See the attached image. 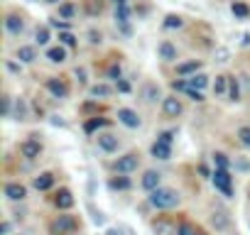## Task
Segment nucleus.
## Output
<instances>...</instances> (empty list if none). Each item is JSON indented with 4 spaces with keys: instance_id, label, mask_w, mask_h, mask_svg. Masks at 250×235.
Masks as SVG:
<instances>
[{
    "instance_id": "nucleus-5",
    "label": "nucleus",
    "mask_w": 250,
    "mask_h": 235,
    "mask_svg": "<svg viewBox=\"0 0 250 235\" xmlns=\"http://www.w3.org/2000/svg\"><path fill=\"white\" fill-rule=\"evenodd\" d=\"M118 120H120L125 128H130V130L140 128V118H138V113L130 110V108H120V110H118Z\"/></svg>"
},
{
    "instance_id": "nucleus-29",
    "label": "nucleus",
    "mask_w": 250,
    "mask_h": 235,
    "mask_svg": "<svg viewBox=\"0 0 250 235\" xmlns=\"http://www.w3.org/2000/svg\"><path fill=\"white\" fill-rule=\"evenodd\" d=\"M177 235H206L201 228H196V225H191V223H182L179 228H177Z\"/></svg>"
},
{
    "instance_id": "nucleus-3",
    "label": "nucleus",
    "mask_w": 250,
    "mask_h": 235,
    "mask_svg": "<svg viewBox=\"0 0 250 235\" xmlns=\"http://www.w3.org/2000/svg\"><path fill=\"white\" fill-rule=\"evenodd\" d=\"M211 179H213V186H216L223 196H228V198L233 196V176L228 174V169H216Z\"/></svg>"
},
{
    "instance_id": "nucleus-11",
    "label": "nucleus",
    "mask_w": 250,
    "mask_h": 235,
    "mask_svg": "<svg viewBox=\"0 0 250 235\" xmlns=\"http://www.w3.org/2000/svg\"><path fill=\"white\" fill-rule=\"evenodd\" d=\"M150 152H152L155 159H169V157H172V145H167V142H162V140H155L152 147H150Z\"/></svg>"
},
{
    "instance_id": "nucleus-37",
    "label": "nucleus",
    "mask_w": 250,
    "mask_h": 235,
    "mask_svg": "<svg viewBox=\"0 0 250 235\" xmlns=\"http://www.w3.org/2000/svg\"><path fill=\"white\" fill-rule=\"evenodd\" d=\"M35 37H37V44H47L49 42V30L47 27H37V35Z\"/></svg>"
},
{
    "instance_id": "nucleus-40",
    "label": "nucleus",
    "mask_w": 250,
    "mask_h": 235,
    "mask_svg": "<svg viewBox=\"0 0 250 235\" xmlns=\"http://www.w3.org/2000/svg\"><path fill=\"white\" fill-rule=\"evenodd\" d=\"M86 8H88V13H91V15H98V13L103 10V8H101V3L96 5V3H93V0H86Z\"/></svg>"
},
{
    "instance_id": "nucleus-34",
    "label": "nucleus",
    "mask_w": 250,
    "mask_h": 235,
    "mask_svg": "<svg viewBox=\"0 0 250 235\" xmlns=\"http://www.w3.org/2000/svg\"><path fill=\"white\" fill-rule=\"evenodd\" d=\"M238 140H240L245 147H250V125H243V128H238Z\"/></svg>"
},
{
    "instance_id": "nucleus-25",
    "label": "nucleus",
    "mask_w": 250,
    "mask_h": 235,
    "mask_svg": "<svg viewBox=\"0 0 250 235\" xmlns=\"http://www.w3.org/2000/svg\"><path fill=\"white\" fill-rule=\"evenodd\" d=\"M230 13H233L238 20H248V18H250V8H248L245 3H233V5H230Z\"/></svg>"
},
{
    "instance_id": "nucleus-16",
    "label": "nucleus",
    "mask_w": 250,
    "mask_h": 235,
    "mask_svg": "<svg viewBox=\"0 0 250 235\" xmlns=\"http://www.w3.org/2000/svg\"><path fill=\"white\" fill-rule=\"evenodd\" d=\"M32 186H35L37 191H47V189H52V186H54V174H49V172H44V174H40V176H35V181H32Z\"/></svg>"
},
{
    "instance_id": "nucleus-49",
    "label": "nucleus",
    "mask_w": 250,
    "mask_h": 235,
    "mask_svg": "<svg viewBox=\"0 0 250 235\" xmlns=\"http://www.w3.org/2000/svg\"><path fill=\"white\" fill-rule=\"evenodd\" d=\"M76 76H79L81 83H86V69H76Z\"/></svg>"
},
{
    "instance_id": "nucleus-31",
    "label": "nucleus",
    "mask_w": 250,
    "mask_h": 235,
    "mask_svg": "<svg viewBox=\"0 0 250 235\" xmlns=\"http://www.w3.org/2000/svg\"><path fill=\"white\" fill-rule=\"evenodd\" d=\"M76 15V8L71 5V3H64V5H59V18L62 20H71Z\"/></svg>"
},
{
    "instance_id": "nucleus-43",
    "label": "nucleus",
    "mask_w": 250,
    "mask_h": 235,
    "mask_svg": "<svg viewBox=\"0 0 250 235\" xmlns=\"http://www.w3.org/2000/svg\"><path fill=\"white\" fill-rule=\"evenodd\" d=\"M157 140H162V142L172 145V140H174V133H160V137H157Z\"/></svg>"
},
{
    "instance_id": "nucleus-10",
    "label": "nucleus",
    "mask_w": 250,
    "mask_h": 235,
    "mask_svg": "<svg viewBox=\"0 0 250 235\" xmlns=\"http://www.w3.org/2000/svg\"><path fill=\"white\" fill-rule=\"evenodd\" d=\"M5 196L10 198V201H22L25 196H27V189L22 186V184H18V181H10V184H5Z\"/></svg>"
},
{
    "instance_id": "nucleus-32",
    "label": "nucleus",
    "mask_w": 250,
    "mask_h": 235,
    "mask_svg": "<svg viewBox=\"0 0 250 235\" xmlns=\"http://www.w3.org/2000/svg\"><path fill=\"white\" fill-rule=\"evenodd\" d=\"M182 25H184V20H182L179 15H167V18H165V27H167V30H179Z\"/></svg>"
},
{
    "instance_id": "nucleus-12",
    "label": "nucleus",
    "mask_w": 250,
    "mask_h": 235,
    "mask_svg": "<svg viewBox=\"0 0 250 235\" xmlns=\"http://www.w3.org/2000/svg\"><path fill=\"white\" fill-rule=\"evenodd\" d=\"M54 206L62 208V211H69V208L74 206V196H71V191H69V189H59V194L54 196Z\"/></svg>"
},
{
    "instance_id": "nucleus-36",
    "label": "nucleus",
    "mask_w": 250,
    "mask_h": 235,
    "mask_svg": "<svg viewBox=\"0 0 250 235\" xmlns=\"http://www.w3.org/2000/svg\"><path fill=\"white\" fill-rule=\"evenodd\" d=\"M59 42H62L64 47H76V37H74L71 32H62V35H59Z\"/></svg>"
},
{
    "instance_id": "nucleus-6",
    "label": "nucleus",
    "mask_w": 250,
    "mask_h": 235,
    "mask_svg": "<svg viewBox=\"0 0 250 235\" xmlns=\"http://www.w3.org/2000/svg\"><path fill=\"white\" fill-rule=\"evenodd\" d=\"M20 155H22L25 159H37V157L42 155V142H40V140H25V142L20 145Z\"/></svg>"
},
{
    "instance_id": "nucleus-24",
    "label": "nucleus",
    "mask_w": 250,
    "mask_h": 235,
    "mask_svg": "<svg viewBox=\"0 0 250 235\" xmlns=\"http://www.w3.org/2000/svg\"><path fill=\"white\" fill-rule=\"evenodd\" d=\"M228 100H233V103L240 100V86H238L235 76H228Z\"/></svg>"
},
{
    "instance_id": "nucleus-18",
    "label": "nucleus",
    "mask_w": 250,
    "mask_h": 235,
    "mask_svg": "<svg viewBox=\"0 0 250 235\" xmlns=\"http://www.w3.org/2000/svg\"><path fill=\"white\" fill-rule=\"evenodd\" d=\"M47 59L52 64H64L66 61V49L64 47H52V49H47Z\"/></svg>"
},
{
    "instance_id": "nucleus-9",
    "label": "nucleus",
    "mask_w": 250,
    "mask_h": 235,
    "mask_svg": "<svg viewBox=\"0 0 250 235\" xmlns=\"http://www.w3.org/2000/svg\"><path fill=\"white\" fill-rule=\"evenodd\" d=\"M5 30L13 35V37H20L25 32V20L20 15H8L5 18Z\"/></svg>"
},
{
    "instance_id": "nucleus-35",
    "label": "nucleus",
    "mask_w": 250,
    "mask_h": 235,
    "mask_svg": "<svg viewBox=\"0 0 250 235\" xmlns=\"http://www.w3.org/2000/svg\"><path fill=\"white\" fill-rule=\"evenodd\" d=\"M128 15H130L128 5H118V10H115V20L118 22H128Z\"/></svg>"
},
{
    "instance_id": "nucleus-19",
    "label": "nucleus",
    "mask_w": 250,
    "mask_h": 235,
    "mask_svg": "<svg viewBox=\"0 0 250 235\" xmlns=\"http://www.w3.org/2000/svg\"><path fill=\"white\" fill-rule=\"evenodd\" d=\"M108 186H110L113 191H128V189H130V179L120 174V176H113V179L108 181Z\"/></svg>"
},
{
    "instance_id": "nucleus-13",
    "label": "nucleus",
    "mask_w": 250,
    "mask_h": 235,
    "mask_svg": "<svg viewBox=\"0 0 250 235\" xmlns=\"http://www.w3.org/2000/svg\"><path fill=\"white\" fill-rule=\"evenodd\" d=\"M143 98H145V103H157V100L162 98L160 86H157V83H145V86H143Z\"/></svg>"
},
{
    "instance_id": "nucleus-51",
    "label": "nucleus",
    "mask_w": 250,
    "mask_h": 235,
    "mask_svg": "<svg viewBox=\"0 0 250 235\" xmlns=\"http://www.w3.org/2000/svg\"><path fill=\"white\" fill-rule=\"evenodd\" d=\"M105 235H120V230H118V228H110V230H108Z\"/></svg>"
},
{
    "instance_id": "nucleus-2",
    "label": "nucleus",
    "mask_w": 250,
    "mask_h": 235,
    "mask_svg": "<svg viewBox=\"0 0 250 235\" xmlns=\"http://www.w3.org/2000/svg\"><path fill=\"white\" fill-rule=\"evenodd\" d=\"M76 228H79V220H76V215H69V213L57 215V218L49 223V233H52V235H71Z\"/></svg>"
},
{
    "instance_id": "nucleus-7",
    "label": "nucleus",
    "mask_w": 250,
    "mask_h": 235,
    "mask_svg": "<svg viewBox=\"0 0 250 235\" xmlns=\"http://www.w3.org/2000/svg\"><path fill=\"white\" fill-rule=\"evenodd\" d=\"M162 113L167 118H177L182 115V100L177 96H169V98H162Z\"/></svg>"
},
{
    "instance_id": "nucleus-38",
    "label": "nucleus",
    "mask_w": 250,
    "mask_h": 235,
    "mask_svg": "<svg viewBox=\"0 0 250 235\" xmlns=\"http://www.w3.org/2000/svg\"><path fill=\"white\" fill-rule=\"evenodd\" d=\"M187 96H189L191 100H196V103H201V100H204V93H201V91H196V88H189V91H187Z\"/></svg>"
},
{
    "instance_id": "nucleus-50",
    "label": "nucleus",
    "mask_w": 250,
    "mask_h": 235,
    "mask_svg": "<svg viewBox=\"0 0 250 235\" xmlns=\"http://www.w3.org/2000/svg\"><path fill=\"white\" fill-rule=\"evenodd\" d=\"M199 172H201V174H204L206 179H208V176H213V174H208V169H206V164H201V167H199Z\"/></svg>"
},
{
    "instance_id": "nucleus-52",
    "label": "nucleus",
    "mask_w": 250,
    "mask_h": 235,
    "mask_svg": "<svg viewBox=\"0 0 250 235\" xmlns=\"http://www.w3.org/2000/svg\"><path fill=\"white\" fill-rule=\"evenodd\" d=\"M115 5H128V0H113Z\"/></svg>"
},
{
    "instance_id": "nucleus-41",
    "label": "nucleus",
    "mask_w": 250,
    "mask_h": 235,
    "mask_svg": "<svg viewBox=\"0 0 250 235\" xmlns=\"http://www.w3.org/2000/svg\"><path fill=\"white\" fill-rule=\"evenodd\" d=\"M118 91H120V93H130V83L123 81V78H118Z\"/></svg>"
},
{
    "instance_id": "nucleus-53",
    "label": "nucleus",
    "mask_w": 250,
    "mask_h": 235,
    "mask_svg": "<svg viewBox=\"0 0 250 235\" xmlns=\"http://www.w3.org/2000/svg\"><path fill=\"white\" fill-rule=\"evenodd\" d=\"M44 3H59V0H44Z\"/></svg>"
},
{
    "instance_id": "nucleus-33",
    "label": "nucleus",
    "mask_w": 250,
    "mask_h": 235,
    "mask_svg": "<svg viewBox=\"0 0 250 235\" xmlns=\"http://www.w3.org/2000/svg\"><path fill=\"white\" fill-rule=\"evenodd\" d=\"M213 164H216V169H228L230 167V162H228V157L223 152H216L213 155Z\"/></svg>"
},
{
    "instance_id": "nucleus-21",
    "label": "nucleus",
    "mask_w": 250,
    "mask_h": 235,
    "mask_svg": "<svg viewBox=\"0 0 250 235\" xmlns=\"http://www.w3.org/2000/svg\"><path fill=\"white\" fill-rule=\"evenodd\" d=\"M187 83H189V88L204 91V88L208 86V76H204V74H194V76H189V78H187Z\"/></svg>"
},
{
    "instance_id": "nucleus-39",
    "label": "nucleus",
    "mask_w": 250,
    "mask_h": 235,
    "mask_svg": "<svg viewBox=\"0 0 250 235\" xmlns=\"http://www.w3.org/2000/svg\"><path fill=\"white\" fill-rule=\"evenodd\" d=\"M226 223H228V220H226V213H216V215H213V225H216V228H226Z\"/></svg>"
},
{
    "instance_id": "nucleus-30",
    "label": "nucleus",
    "mask_w": 250,
    "mask_h": 235,
    "mask_svg": "<svg viewBox=\"0 0 250 235\" xmlns=\"http://www.w3.org/2000/svg\"><path fill=\"white\" fill-rule=\"evenodd\" d=\"M228 91V76H216V81H213V93L216 96H223Z\"/></svg>"
},
{
    "instance_id": "nucleus-4",
    "label": "nucleus",
    "mask_w": 250,
    "mask_h": 235,
    "mask_svg": "<svg viewBox=\"0 0 250 235\" xmlns=\"http://www.w3.org/2000/svg\"><path fill=\"white\" fill-rule=\"evenodd\" d=\"M138 164H140L138 155H135V152H128V155H123V157H118V159L113 162V169H115L118 174H130V172L138 169Z\"/></svg>"
},
{
    "instance_id": "nucleus-46",
    "label": "nucleus",
    "mask_w": 250,
    "mask_h": 235,
    "mask_svg": "<svg viewBox=\"0 0 250 235\" xmlns=\"http://www.w3.org/2000/svg\"><path fill=\"white\" fill-rule=\"evenodd\" d=\"M10 230H13V225H10L8 220H5L3 225H0V235H10Z\"/></svg>"
},
{
    "instance_id": "nucleus-42",
    "label": "nucleus",
    "mask_w": 250,
    "mask_h": 235,
    "mask_svg": "<svg viewBox=\"0 0 250 235\" xmlns=\"http://www.w3.org/2000/svg\"><path fill=\"white\" fill-rule=\"evenodd\" d=\"M108 76H110V78H120V66H118V64H113V66L108 69Z\"/></svg>"
},
{
    "instance_id": "nucleus-45",
    "label": "nucleus",
    "mask_w": 250,
    "mask_h": 235,
    "mask_svg": "<svg viewBox=\"0 0 250 235\" xmlns=\"http://www.w3.org/2000/svg\"><path fill=\"white\" fill-rule=\"evenodd\" d=\"M5 66H8V71H13V74H20V66H18L15 61H10V59H8V61H5Z\"/></svg>"
},
{
    "instance_id": "nucleus-23",
    "label": "nucleus",
    "mask_w": 250,
    "mask_h": 235,
    "mask_svg": "<svg viewBox=\"0 0 250 235\" xmlns=\"http://www.w3.org/2000/svg\"><path fill=\"white\" fill-rule=\"evenodd\" d=\"M105 125H108L105 118H98V115H96V118H91V120H86L83 128H86V133L91 135V133H96V130H101V128H105Z\"/></svg>"
},
{
    "instance_id": "nucleus-8",
    "label": "nucleus",
    "mask_w": 250,
    "mask_h": 235,
    "mask_svg": "<svg viewBox=\"0 0 250 235\" xmlns=\"http://www.w3.org/2000/svg\"><path fill=\"white\" fill-rule=\"evenodd\" d=\"M47 91H49L54 98H66V96H69V86H66V81H62V78H47Z\"/></svg>"
},
{
    "instance_id": "nucleus-1",
    "label": "nucleus",
    "mask_w": 250,
    "mask_h": 235,
    "mask_svg": "<svg viewBox=\"0 0 250 235\" xmlns=\"http://www.w3.org/2000/svg\"><path fill=\"white\" fill-rule=\"evenodd\" d=\"M150 206H155V208H160V211H167V208H174V206H179V194L174 191V189H165V186H160V189H155V191H150Z\"/></svg>"
},
{
    "instance_id": "nucleus-48",
    "label": "nucleus",
    "mask_w": 250,
    "mask_h": 235,
    "mask_svg": "<svg viewBox=\"0 0 250 235\" xmlns=\"http://www.w3.org/2000/svg\"><path fill=\"white\" fill-rule=\"evenodd\" d=\"M88 35H91V42H93V44H98V42H101V32H96V30H91Z\"/></svg>"
},
{
    "instance_id": "nucleus-28",
    "label": "nucleus",
    "mask_w": 250,
    "mask_h": 235,
    "mask_svg": "<svg viewBox=\"0 0 250 235\" xmlns=\"http://www.w3.org/2000/svg\"><path fill=\"white\" fill-rule=\"evenodd\" d=\"M10 118H15V120H25L27 118V105H25L22 98H15V110H13Z\"/></svg>"
},
{
    "instance_id": "nucleus-44",
    "label": "nucleus",
    "mask_w": 250,
    "mask_h": 235,
    "mask_svg": "<svg viewBox=\"0 0 250 235\" xmlns=\"http://www.w3.org/2000/svg\"><path fill=\"white\" fill-rule=\"evenodd\" d=\"M49 25H52V27H57V30H69V22H59V20H52Z\"/></svg>"
},
{
    "instance_id": "nucleus-15",
    "label": "nucleus",
    "mask_w": 250,
    "mask_h": 235,
    "mask_svg": "<svg viewBox=\"0 0 250 235\" xmlns=\"http://www.w3.org/2000/svg\"><path fill=\"white\" fill-rule=\"evenodd\" d=\"M160 179H162V174H160V172H155V169L145 172V176H143V189H147V191L160 189Z\"/></svg>"
},
{
    "instance_id": "nucleus-27",
    "label": "nucleus",
    "mask_w": 250,
    "mask_h": 235,
    "mask_svg": "<svg viewBox=\"0 0 250 235\" xmlns=\"http://www.w3.org/2000/svg\"><path fill=\"white\" fill-rule=\"evenodd\" d=\"M152 230H155V235H174V225L167 220H157L152 225Z\"/></svg>"
},
{
    "instance_id": "nucleus-20",
    "label": "nucleus",
    "mask_w": 250,
    "mask_h": 235,
    "mask_svg": "<svg viewBox=\"0 0 250 235\" xmlns=\"http://www.w3.org/2000/svg\"><path fill=\"white\" fill-rule=\"evenodd\" d=\"M199 69H201V61H187V64H179L177 66V74L179 76H194Z\"/></svg>"
},
{
    "instance_id": "nucleus-22",
    "label": "nucleus",
    "mask_w": 250,
    "mask_h": 235,
    "mask_svg": "<svg viewBox=\"0 0 250 235\" xmlns=\"http://www.w3.org/2000/svg\"><path fill=\"white\" fill-rule=\"evenodd\" d=\"M18 59H20L22 64H32V61L37 59L35 47H20V49H18Z\"/></svg>"
},
{
    "instance_id": "nucleus-14",
    "label": "nucleus",
    "mask_w": 250,
    "mask_h": 235,
    "mask_svg": "<svg viewBox=\"0 0 250 235\" xmlns=\"http://www.w3.org/2000/svg\"><path fill=\"white\" fill-rule=\"evenodd\" d=\"M96 140H98V147H101L103 152H115V150H118V137H115V135H110V133L98 135Z\"/></svg>"
},
{
    "instance_id": "nucleus-47",
    "label": "nucleus",
    "mask_w": 250,
    "mask_h": 235,
    "mask_svg": "<svg viewBox=\"0 0 250 235\" xmlns=\"http://www.w3.org/2000/svg\"><path fill=\"white\" fill-rule=\"evenodd\" d=\"M93 223H96V225H103V223H105V215H103V213H93Z\"/></svg>"
},
{
    "instance_id": "nucleus-26",
    "label": "nucleus",
    "mask_w": 250,
    "mask_h": 235,
    "mask_svg": "<svg viewBox=\"0 0 250 235\" xmlns=\"http://www.w3.org/2000/svg\"><path fill=\"white\" fill-rule=\"evenodd\" d=\"M93 98H108L110 93H113V88L110 86H105V83H96V86H91V91H88Z\"/></svg>"
},
{
    "instance_id": "nucleus-17",
    "label": "nucleus",
    "mask_w": 250,
    "mask_h": 235,
    "mask_svg": "<svg viewBox=\"0 0 250 235\" xmlns=\"http://www.w3.org/2000/svg\"><path fill=\"white\" fill-rule=\"evenodd\" d=\"M160 57H162L165 61H177V47H174L172 42H162V44H160Z\"/></svg>"
}]
</instances>
